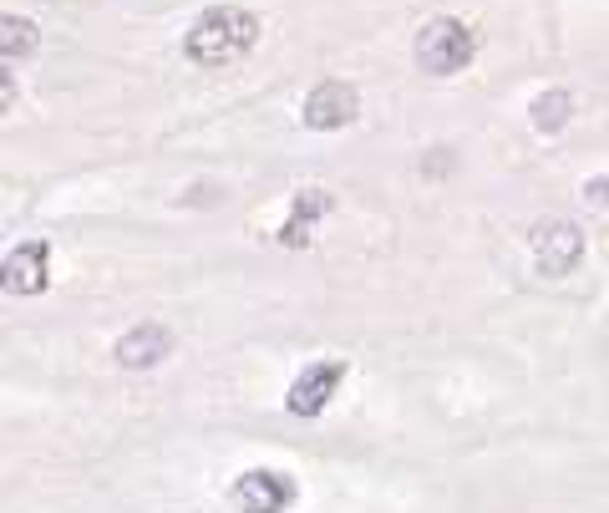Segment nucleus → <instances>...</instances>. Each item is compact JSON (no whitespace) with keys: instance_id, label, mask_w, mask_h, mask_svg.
<instances>
[{"instance_id":"1","label":"nucleus","mask_w":609,"mask_h":513,"mask_svg":"<svg viewBox=\"0 0 609 513\" xmlns=\"http://www.w3.org/2000/svg\"><path fill=\"white\" fill-rule=\"evenodd\" d=\"M254 41H260V16L240 11V6H214V11H203L189 26L183 51H189L193 67L214 72V67H234L240 57H250Z\"/></svg>"},{"instance_id":"2","label":"nucleus","mask_w":609,"mask_h":513,"mask_svg":"<svg viewBox=\"0 0 609 513\" xmlns=\"http://www.w3.org/2000/svg\"><path fill=\"white\" fill-rule=\"evenodd\" d=\"M473 51H478L473 26L457 21V16H437V21L422 26V37H417V67L432 77H453L473 61Z\"/></svg>"},{"instance_id":"3","label":"nucleus","mask_w":609,"mask_h":513,"mask_svg":"<svg viewBox=\"0 0 609 513\" xmlns=\"http://www.w3.org/2000/svg\"><path fill=\"white\" fill-rule=\"evenodd\" d=\"M229 499L240 503L244 513H285L290 503L300 499L295 477L290 473H275V467H250L229 483Z\"/></svg>"},{"instance_id":"4","label":"nucleus","mask_w":609,"mask_h":513,"mask_svg":"<svg viewBox=\"0 0 609 513\" xmlns=\"http://www.w3.org/2000/svg\"><path fill=\"white\" fill-rule=\"evenodd\" d=\"M341 382H346V361H335V356L331 361H311V366L290 382L285 406L295 412V418H321L325 406H331V396L341 392Z\"/></svg>"},{"instance_id":"5","label":"nucleus","mask_w":609,"mask_h":513,"mask_svg":"<svg viewBox=\"0 0 609 513\" xmlns=\"http://www.w3.org/2000/svg\"><path fill=\"white\" fill-rule=\"evenodd\" d=\"M0 285L11 295H41L51 285V244L47 239H26L0 264Z\"/></svg>"},{"instance_id":"6","label":"nucleus","mask_w":609,"mask_h":513,"mask_svg":"<svg viewBox=\"0 0 609 513\" xmlns=\"http://www.w3.org/2000/svg\"><path fill=\"white\" fill-rule=\"evenodd\" d=\"M579 254H585V234L574 224L544 219V224L534 229V264L544 275H569L574 264H579Z\"/></svg>"},{"instance_id":"7","label":"nucleus","mask_w":609,"mask_h":513,"mask_svg":"<svg viewBox=\"0 0 609 513\" xmlns=\"http://www.w3.org/2000/svg\"><path fill=\"white\" fill-rule=\"evenodd\" d=\"M356 112H361V97L351 82H321L305 97V128H315V132L346 128V122H356Z\"/></svg>"},{"instance_id":"8","label":"nucleus","mask_w":609,"mask_h":513,"mask_svg":"<svg viewBox=\"0 0 609 513\" xmlns=\"http://www.w3.org/2000/svg\"><path fill=\"white\" fill-rule=\"evenodd\" d=\"M168 351H173V335H168L158 321L132 325V331L118 341V361H122L128 371H148V366H158V361H163Z\"/></svg>"},{"instance_id":"9","label":"nucleus","mask_w":609,"mask_h":513,"mask_svg":"<svg viewBox=\"0 0 609 513\" xmlns=\"http://www.w3.org/2000/svg\"><path fill=\"white\" fill-rule=\"evenodd\" d=\"M37 47V26L26 21V16H0V57H26V51Z\"/></svg>"},{"instance_id":"10","label":"nucleus","mask_w":609,"mask_h":513,"mask_svg":"<svg viewBox=\"0 0 609 513\" xmlns=\"http://www.w3.org/2000/svg\"><path fill=\"white\" fill-rule=\"evenodd\" d=\"M569 112H574L569 92H544V97H538V102H534V128L559 132L564 122H569Z\"/></svg>"},{"instance_id":"11","label":"nucleus","mask_w":609,"mask_h":513,"mask_svg":"<svg viewBox=\"0 0 609 513\" xmlns=\"http://www.w3.org/2000/svg\"><path fill=\"white\" fill-rule=\"evenodd\" d=\"M585 199L589 203H609V179H589L585 183Z\"/></svg>"}]
</instances>
